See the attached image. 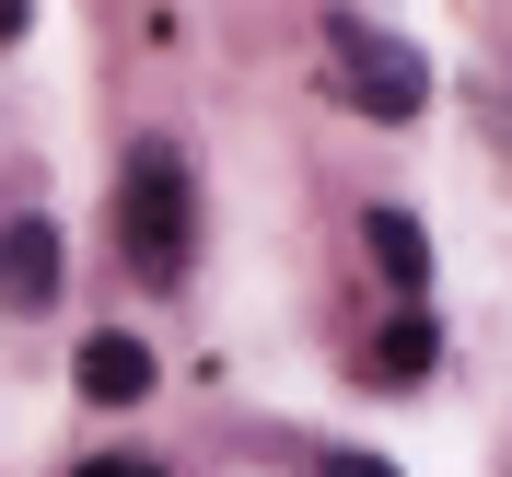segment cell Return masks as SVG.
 <instances>
[{"mask_svg": "<svg viewBox=\"0 0 512 477\" xmlns=\"http://www.w3.org/2000/svg\"><path fill=\"white\" fill-rule=\"evenodd\" d=\"M431 361H443V326H431V315H396V326L373 338V373H384V384H419Z\"/></svg>", "mask_w": 512, "mask_h": 477, "instance_id": "obj_6", "label": "cell"}, {"mask_svg": "<svg viewBox=\"0 0 512 477\" xmlns=\"http://www.w3.org/2000/svg\"><path fill=\"white\" fill-rule=\"evenodd\" d=\"M361 245H373V268L396 291H431V233H419L408 210H361Z\"/></svg>", "mask_w": 512, "mask_h": 477, "instance_id": "obj_5", "label": "cell"}, {"mask_svg": "<svg viewBox=\"0 0 512 477\" xmlns=\"http://www.w3.org/2000/svg\"><path fill=\"white\" fill-rule=\"evenodd\" d=\"M326 477H396L384 454H326Z\"/></svg>", "mask_w": 512, "mask_h": 477, "instance_id": "obj_8", "label": "cell"}, {"mask_svg": "<svg viewBox=\"0 0 512 477\" xmlns=\"http://www.w3.org/2000/svg\"><path fill=\"white\" fill-rule=\"evenodd\" d=\"M35 24V0H0V47H12V35H24Z\"/></svg>", "mask_w": 512, "mask_h": 477, "instance_id": "obj_9", "label": "cell"}, {"mask_svg": "<svg viewBox=\"0 0 512 477\" xmlns=\"http://www.w3.org/2000/svg\"><path fill=\"white\" fill-rule=\"evenodd\" d=\"M117 245H128V268L140 280H187V256H198V187H187V152H128V175H117Z\"/></svg>", "mask_w": 512, "mask_h": 477, "instance_id": "obj_1", "label": "cell"}, {"mask_svg": "<svg viewBox=\"0 0 512 477\" xmlns=\"http://www.w3.org/2000/svg\"><path fill=\"white\" fill-rule=\"evenodd\" d=\"M326 82H338L361 117H384V128H408L419 105H431V59H419L408 35L361 24V12H338V24H326Z\"/></svg>", "mask_w": 512, "mask_h": 477, "instance_id": "obj_2", "label": "cell"}, {"mask_svg": "<svg viewBox=\"0 0 512 477\" xmlns=\"http://www.w3.org/2000/svg\"><path fill=\"white\" fill-rule=\"evenodd\" d=\"M59 222H0V303H12V315H47V303H59Z\"/></svg>", "mask_w": 512, "mask_h": 477, "instance_id": "obj_3", "label": "cell"}, {"mask_svg": "<svg viewBox=\"0 0 512 477\" xmlns=\"http://www.w3.org/2000/svg\"><path fill=\"white\" fill-rule=\"evenodd\" d=\"M82 396H94V408H140V396H152V350L117 338V326L82 338Z\"/></svg>", "mask_w": 512, "mask_h": 477, "instance_id": "obj_4", "label": "cell"}, {"mask_svg": "<svg viewBox=\"0 0 512 477\" xmlns=\"http://www.w3.org/2000/svg\"><path fill=\"white\" fill-rule=\"evenodd\" d=\"M82 477H163V466H152V454H94Z\"/></svg>", "mask_w": 512, "mask_h": 477, "instance_id": "obj_7", "label": "cell"}]
</instances>
